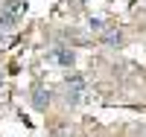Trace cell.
Here are the masks:
<instances>
[{"instance_id": "2", "label": "cell", "mask_w": 146, "mask_h": 137, "mask_svg": "<svg viewBox=\"0 0 146 137\" xmlns=\"http://www.w3.org/2000/svg\"><path fill=\"white\" fill-rule=\"evenodd\" d=\"M67 102H79L82 91H85V76L82 73H67Z\"/></svg>"}, {"instance_id": "7", "label": "cell", "mask_w": 146, "mask_h": 137, "mask_svg": "<svg viewBox=\"0 0 146 137\" xmlns=\"http://www.w3.org/2000/svg\"><path fill=\"white\" fill-rule=\"evenodd\" d=\"M91 29H94V32H100V35H102V32L108 29V23H102V21H96V18H94V21H91Z\"/></svg>"}, {"instance_id": "4", "label": "cell", "mask_w": 146, "mask_h": 137, "mask_svg": "<svg viewBox=\"0 0 146 137\" xmlns=\"http://www.w3.org/2000/svg\"><path fill=\"white\" fill-rule=\"evenodd\" d=\"M3 9L12 12L15 18H23V12H27V0H3Z\"/></svg>"}, {"instance_id": "1", "label": "cell", "mask_w": 146, "mask_h": 137, "mask_svg": "<svg viewBox=\"0 0 146 137\" xmlns=\"http://www.w3.org/2000/svg\"><path fill=\"white\" fill-rule=\"evenodd\" d=\"M47 61H56V64H62V67H73L76 64V53H73L70 47H53L50 53H47Z\"/></svg>"}, {"instance_id": "5", "label": "cell", "mask_w": 146, "mask_h": 137, "mask_svg": "<svg viewBox=\"0 0 146 137\" xmlns=\"http://www.w3.org/2000/svg\"><path fill=\"white\" fill-rule=\"evenodd\" d=\"M47 102H50V91H47V88H35V93H32V105L38 108V111H44Z\"/></svg>"}, {"instance_id": "3", "label": "cell", "mask_w": 146, "mask_h": 137, "mask_svg": "<svg viewBox=\"0 0 146 137\" xmlns=\"http://www.w3.org/2000/svg\"><path fill=\"white\" fill-rule=\"evenodd\" d=\"M100 41H102L105 47H123V32L114 29V26H108V29L100 35Z\"/></svg>"}, {"instance_id": "6", "label": "cell", "mask_w": 146, "mask_h": 137, "mask_svg": "<svg viewBox=\"0 0 146 137\" xmlns=\"http://www.w3.org/2000/svg\"><path fill=\"white\" fill-rule=\"evenodd\" d=\"M15 26H18V18L6 9H0V29H15Z\"/></svg>"}]
</instances>
